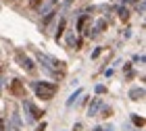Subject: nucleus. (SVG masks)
Segmentation results:
<instances>
[{"mask_svg": "<svg viewBox=\"0 0 146 131\" xmlns=\"http://www.w3.org/2000/svg\"><path fill=\"white\" fill-rule=\"evenodd\" d=\"M42 2H44V0H31L29 6H31V9H38V6H42Z\"/></svg>", "mask_w": 146, "mask_h": 131, "instance_id": "obj_15", "label": "nucleus"}, {"mask_svg": "<svg viewBox=\"0 0 146 131\" xmlns=\"http://www.w3.org/2000/svg\"><path fill=\"white\" fill-rule=\"evenodd\" d=\"M65 27H67V19H61V23H58V27H56V31H54V38H56V40H61Z\"/></svg>", "mask_w": 146, "mask_h": 131, "instance_id": "obj_8", "label": "nucleus"}, {"mask_svg": "<svg viewBox=\"0 0 146 131\" xmlns=\"http://www.w3.org/2000/svg\"><path fill=\"white\" fill-rule=\"evenodd\" d=\"M117 13H119V17H121L123 21L129 17V13H127V9H125V6H119V11H117Z\"/></svg>", "mask_w": 146, "mask_h": 131, "instance_id": "obj_12", "label": "nucleus"}, {"mask_svg": "<svg viewBox=\"0 0 146 131\" xmlns=\"http://www.w3.org/2000/svg\"><path fill=\"white\" fill-rule=\"evenodd\" d=\"M104 92V86H96V94H102Z\"/></svg>", "mask_w": 146, "mask_h": 131, "instance_id": "obj_16", "label": "nucleus"}, {"mask_svg": "<svg viewBox=\"0 0 146 131\" xmlns=\"http://www.w3.org/2000/svg\"><path fill=\"white\" fill-rule=\"evenodd\" d=\"M11 90H13V94H21V81H19V79H13Z\"/></svg>", "mask_w": 146, "mask_h": 131, "instance_id": "obj_11", "label": "nucleus"}, {"mask_svg": "<svg viewBox=\"0 0 146 131\" xmlns=\"http://www.w3.org/2000/svg\"><path fill=\"white\" fill-rule=\"evenodd\" d=\"M100 108H102V100H100V98H94V102H92V104H90V108H88V115H90V117H94Z\"/></svg>", "mask_w": 146, "mask_h": 131, "instance_id": "obj_5", "label": "nucleus"}, {"mask_svg": "<svg viewBox=\"0 0 146 131\" xmlns=\"http://www.w3.org/2000/svg\"><path fill=\"white\" fill-rule=\"evenodd\" d=\"M0 86H2V73H0Z\"/></svg>", "mask_w": 146, "mask_h": 131, "instance_id": "obj_19", "label": "nucleus"}, {"mask_svg": "<svg viewBox=\"0 0 146 131\" xmlns=\"http://www.w3.org/2000/svg\"><path fill=\"white\" fill-rule=\"evenodd\" d=\"M104 27H107V19H100V21L96 23V27L92 29V34H88V36H96V34H100V31H102Z\"/></svg>", "mask_w": 146, "mask_h": 131, "instance_id": "obj_7", "label": "nucleus"}, {"mask_svg": "<svg viewBox=\"0 0 146 131\" xmlns=\"http://www.w3.org/2000/svg\"><path fill=\"white\" fill-rule=\"evenodd\" d=\"M31 88H34L36 96L42 100H52V96L56 94V86L50 81H31Z\"/></svg>", "mask_w": 146, "mask_h": 131, "instance_id": "obj_2", "label": "nucleus"}, {"mask_svg": "<svg viewBox=\"0 0 146 131\" xmlns=\"http://www.w3.org/2000/svg\"><path fill=\"white\" fill-rule=\"evenodd\" d=\"M17 58L23 63V67H25V71H27V73H34V71H36V65L31 63V61H29V56H27V54H23L21 50L17 52Z\"/></svg>", "mask_w": 146, "mask_h": 131, "instance_id": "obj_4", "label": "nucleus"}, {"mask_svg": "<svg viewBox=\"0 0 146 131\" xmlns=\"http://www.w3.org/2000/svg\"><path fill=\"white\" fill-rule=\"evenodd\" d=\"M23 108L29 113V119H42V115H44L42 110H40V108H36V106H34V104H31L29 100H23Z\"/></svg>", "mask_w": 146, "mask_h": 131, "instance_id": "obj_3", "label": "nucleus"}, {"mask_svg": "<svg viewBox=\"0 0 146 131\" xmlns=\"http://www.w3.org/2000/svg\"><path fill=\"white\" fill-rule=\"evenodd\" d=\"M44 129H46V123H40V127H38L36 131H44Z\"/></svg>", "mask_w": 146, "mask_h": 131, "instance_id": "obj_17", "label": "nucleus"}, {"mask_svg": "<svg viewBox=\"0 0 146 131\" xmlns=\"http://www.w3.org/2000/svg\"><path fill=\"white\" fill-rule=\"evenodd\" d=\"M86 23H88V15H82V17H79V21H77V31H84Z\"/></svg>", "mask_w": 146, "mask_h": 131, "instance_id": "obj_9", "label": "nucleus"}, {"mask_svg": "<svg viewBox=\"0 0 146 131\" xmlns=\"http://www.w3.org/2000/svg\"><path fill=\"white\" fill-rule=\"evenodd\" d=\"M131 121H134L136 127H144V119H142V117H136L134 115V117H131Z\"/></svg>", "mask_w": 146, "mask_h": 131, "instance_id": "obj_13", "label": "nucleus"}, {"mask_svg": "<svg viewBox=\"0 0 146 131\" xmlns=\"http://www.w3.org/2000/svg\"><path fill=\"white\" fill-rule=\"evenodd\" d=\"M67 42H69V46H79V42H77V38L73 36V34H69V40H67Z\"/></svg>", "mask_w": 146, "mask_h": 131, "instance_id": "obj_14", "label": "nucleus"}, {"mask_svg": "<svg viewBox=\"0 0 146 131\" xmlns=\"http://www.w3.org/2000/svg\"><path fill=\"white\" fill-rule=\"evenodd\" d=\"M77 96H82V90H75L73 94L69 96V100H67V106H73V102L77 100Z\"/></svg>", "mask_w": 146, "mask_h": 131, "instance_id": "obj_10", "label": "nucleus"}, {"mask_svg": "<svg viewBox=\"0 0 146 131\" xmlns=\"http://www.w3.org/2000/svg\"><path fill=\"white\" fill-rule=\"evenodd\" d=\"M129 98H131V100H142V98H144V88H134V90H129Z\"/></svg>", "mask_w": 146, "mask_h": 131, "instance_id": "obj_6", "label": "nucleus"}, {"mask_svg": "<svg viewBox=\"0 0 146 131\" xmlns=\"http://www.w3.org/2000/svg\"><path fill=\"white\" fill-rule=\"evenodd\" d=\"M36 58H38V61L50 71V73H54V75H56V71H58V75H61V77L65 75V63H63V61H56V58H52V56H48V54H44V52H36Z\"/></svg>", "mask_w": 146, "mask_h": 131, "instance_id": "obj_1", "label": "nucleus"}, {"mask_svg": "<svg viewBox=\"0 0 146 131\" xmlns=\"http://www.w3.org/2000/svg\"><path fill=\"white\" fill-rule=\"evenodd\" d=\"M0 131H6V127H4V121L0 119Z\"/></svg>", "mask_w": 146, "mask_h": 131, "instance_id": "obj_18", "label": "nucleus"}, {"mask_svg": "<svg viewBox=\"0 0 146 131\" xmlns=\"http://www.w3.org/2000/svg\"><path fill=\"white\" fill-rule=\"evenodd\" d=\"M107 131H113V129H111V127H109V129H107Z\"/></svg>", "mask_w": 146, "mask_h": 131, "instance_id": "obj_20", "label": "nucleus"}]
</instances>
